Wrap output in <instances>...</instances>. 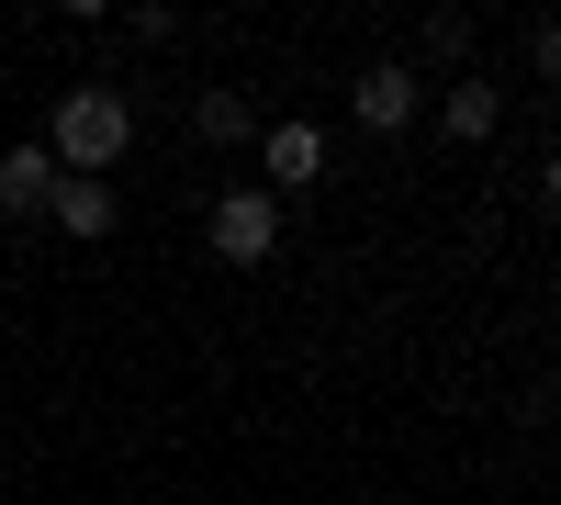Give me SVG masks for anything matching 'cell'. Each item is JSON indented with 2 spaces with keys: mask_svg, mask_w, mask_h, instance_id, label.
I'll return each instance as SVG.
<instances>
[{
  "mask_svg": "<svg viewBox=\"0 0 561 505\" xmlns=\"http://www.w3.org/2000/svg\"><path fill=\"white\" fill-rule=\"evenodd\" d=\"M124 147H135V102H124L113 79H79V90H57V113H45V158H57L68 180H102Z\"/></svg>",
  "mask_w": 561,
  "mask_h": 505,
  "instance_id": "obj_1",
  "label": "cell"
},
{
  "mask_svg": "<svg viewBox=\"0 0 561 505\" xmlns=\"http://www.w3.org/2000/svg\"><path fill=\"white\" fill-rule=\"evenodd\" d=\"M214 259H237V269H259V259H280V203L259 192V180H237V192L214 203Z\"/></svg>",
  "mask_w": 561,
  "mask_h": 505,
  "instance_id": "obj_2",
  "label": "cell"
},
{
  "mask_svg": "<svg viewBox=\"0 0 561 505\" xmlns=\"http://www.w3.org/2000/svg\"><path fill=\"white\" fill-rule=\"evenodd\" d=\"M348 113H359V124H370V135H404V124H415V113H427V79H415V68H404V57H370V68H359V79H348Z\"/></svg>",
  "mask_w": 561,
  "mask_h": 505,
  "instance_id": "obj_3",
  "label": "cell"
},
{
  "mask_svg": "<svg viewBox=\"0 0 561 505\" xmlns=\"http://www.w3.org/2000/svg\"><path fill=\"white\" fill-rule=\"evenodd\" d=\"M259 169H270V180H259L270 203L304 192V180H325V135H314V124H270V135H259Z\"/></svg>",
  "mask_w": 561,
  "mask_h": 505,
  "instance_id": "obj_4",
  "label": "cell"
},
{
  "mask_svg": "<svg viewBox=\"0 0 561 505\" xmlns=\"http://www.w3.org/2000/svg\"><path fill=\"white\" fill-rule=\"evenodd\" d=\"M57 158H45V135H34V147H0V214H45V203H57Z\"/></svg>",
  "mask_w": 561,
  "mask_h": 505,
  "instance_id": "obj_5",
  "label": "cell"
},
{
  "mask_svg": "<svg viewBox=\"0 0 561 505\" xmlns=\"http://www.w3.org/2000/svg\"><path fill=\"white\" fill-rule=\"evenodd\" d=\"M438 124L460 135V147H483V135L505 124V90H494V79H472V68H460V79L438 90Z\"/></svg>",
  "mask_w": 561,
  "mask_h": 505,
  "instance_id": "obj_6",
  "label": "cell"
},
{
  "mask_svg": "<svg viewBox=\"0 0 561 505\" xmlns=\"http://www.w3.org/2000/svg\"><path fill=\"white\" fill-rule=\"evenodd\" d=\"M45 214L90 248V237H113V225H124V192H113V180H57V203H45Z\"/></svg>",
  "mask_w": 561,
  "mask_h": 505,
  "instance_id": "obj_7",
  "label": "cell"
},
{
  "mask_svg": "<svg viewBox=\"0 0 561 505\" xmlns=\"http://www.w3.org/2000/svg\"><path fill=\"white\" fill-rule=\"evenodd\" d=\"M192 135H203V147H248V102H237V90H203V102H192Z\"/></svg>",
  "mask_w": 561,
  "mask_h": 505,
  "instance_id": "obj_8",
  "label": "cell"
},
{
  "mask_svg": "<svg viewBox=\"0 0 561 505\" xmlns=\"http://www.w3.org/2000/svg\"><path fill=\"white\" fill-rule=\"evenodd\" d=\"M415 57L460 68V57H472V12H427V34H415ZM415 57H404V68H415Z\"/></svg>",
  "mask_w": 561,
  "mask_h": 505,
  "instance_id": "obj_9",
  "label": "cell"
},
{
  "mask_svg": "<svg viewBox=\"0 0 561 505\" xmlns=\"http://www.w3.org/2000/svg\"><path fill=\"white\" fill-rule=\"evenodd\" d=\"M528 68H539V79H561V12H550V23H528Z\"/></svg>",
  "mask_w": 561,
  "mask_h": 505,
  "instance_id": "obj_10",
  "label": "cell"
},
{
  "mask_svg": "<svg viewBox=\"0 0 561 505\" xmlns=\"http://www.w3.org/2000/svg\"><path fill=\"white\" fill-rule=\"evenodd\" d=\"M539 203H550V214H561V147H550V169H539Z\"/></svg>",
  "mask_w": 561,
  "mask_h": 505,
  "instance_id": "obj_11",
  "label": "cell"
}]
</instances>
